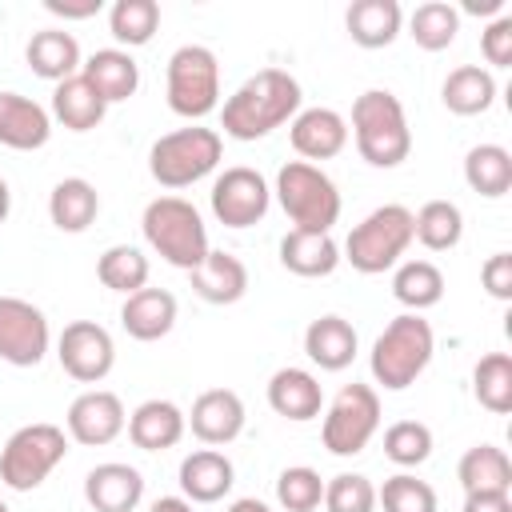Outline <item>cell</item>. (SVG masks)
I'll return each instance as SVG.
<instances>
[{
    "mask_svg": "<svg viewBox=\"0 0 512 512\" xmlns=\"http://www.w3.org/2000/svg\"><path fill=\"white\" fill-rule=\"evenodd\" d=\"M304 92L300 80L284 68H260L252 72L220 108V128L232 140H260L276 132L280 124H292L300 112Z\"/></svg>",
    "mask_w": 512,
    "mask_h": 512,
    "instance_id": "1",
    "label": "cell"
},
{
    "mask_svg": "<svg viewBox=\"0 0 512 512\" xmlns=\"http://www.w3.org/2000/svg\"><path fill=\"white\" fill-rule=\"evenodd\" d=\"M352 136L356 152L372 168H396L412 152V128L404 116V104L388 88H368L352 104Z\"/></svg>",
    "mask_w": 512,
    "mask_h": 512,
    "instance_id": "2",
    "label": "cell"
},
{
    "mask_svg": "<svg viewBox=\"0 0 512 512\" xmlns=\"http://www.w3.org/2000/svg\"><path fill=\"white\" fill-rule=\"evenodd\" d=\"M140 232L148 240V248L172 264V268H200L204 256H208V228H204V216L196 212L192 200L184 196H156L148 200L144 216H140Z\"/></svg>",
    "mask_w": 512,
    "mask_h": 512,
    "instance_id": "3",
    "label": "cell"
},
{
    "mask_svg": "<svg viewBox=\"0 0 512 512\" xmlns=\"http://www.w3.org/2000/svg\"><path fill=\"white\" fill-rule=\"evenodd\" d=\"M432 352H436L432 324L420 312H400L396 320H388V328L376 336V344L368 352L372 380L384 392H404L432 364Z\"/></svg>",
    "mask_w": 512,
    "mask_h": 512,
    "instance_id": "4",
    "label": "cell"
},
{
    "mask_svg": "<svg viewBox=\"0 0 512 512\" xmlns=\"http://www.w3.org/2000/svg\"><path fill=\"white\" fill-rule=\"evenodd\" d=\"M220 156H224V136L216 128L188 124V128L160 136L148 148V172L160 188H188L204 180L208 172H216Z\"/></svg>",
    "mask_w": 512,
    "mask_h": 512,
    "instance_id": "5",
    "label": "cell"
},
{
    "mask_svg": "<svg viewBox=\"0 0 512 512\" xmlns=\"http://www.w3.org/2000/svg\"><path fill=\"white\" fill-rule=\"evenodd\" d=\"M412 244V208L404 204H380L372 208L344 240L340 260H348L364 276H380L400 264V256Z\"/></svg>",
    "mask_w": 512,
    "mask_h": 512,
    "instance_id": "6",
    "label": "cell"
},
{
    "mask_svg": "<svg viewBox=\"0 0 512 512\" xmlns=\"http://www.w3.org/2000/svg\"><path fill=\"white\" fill-rule=\"evenodd\" d=\"M272 192L296 232H332V224L340 220V188L308 160H288L276 172Z\"/></svg>",
    "mask_w": 512,
    "mask_h": 512,
    "instance_id": "7",
    "label": "cell"
},
{
    "mask_svg": "<svg viewBox=\"0 0 512 512\" xmlns=\"http://www.w3.org/2000/svg\"><path fill=\"white\" fill-rule=\"evenodd\" d=\"M164 96L168 108L184 120H204L220 104V64L216 52L204 44H180L168 56V76H164Z\"/></svg>",
    "mask_w": 512,
    "mask_h": 512,
    "instance_id": "8",
    "label": "cell"
},
{
    "mask_svg": "<svg viewBox=\"0 0 512 512\" xmlns=\"http://www.w3.org/2000/svg\"><path fill=\"white\" fill-rule=\"evenodd\" d=\"M68 456V436L56 424H24L0 448V480L12 492H32Z\"/></svg>",
    "mask_w": 512,
    "mask_h": 512,
    "instance_id": "9",
    "label": "cell"
},
{
    "mask_svg": "<svg viewBox=\"0 0 512 512\" xmlns=\"http://www.w3.org/2000/svg\"><path fill=\"white\" fill-rule=\"evenodd\" d=\"M380 428V396L372 384H344L320 424V440L332 456H356L368 448V440Z\"/></svg>",
    "mask_w": 512,
    "mask_h": 512,
    "instance_id": "10",
    "label": "cell"
},
{
    "mask_svg": "<svg viewBox=\"0 0 512 512\" xmlns=\"http://www.w3.org/2000/svg\"><path fill=\"white\" fill-rule=\"evenodd\" d=\"M208 204H212V216L224 224V228H252L268 216V204H272V188L268 180L248 168V164H236V168H224L216 180H212V192H208Z\"/></svg>",
    "mask_w": 512,
    "mask_h": 512,
    "instance_id": "11",
    "label": "cell"
},
{
    "mask_svg": "<svg viewBox=\"0 0 512 512\" xmlns=\"http://www.w3.org/2000/svg\"><path fill=\"white\" fill-rule=\"evenodd\" d=\"M52 344L48 316L20 296H0V360L12 368H36Z\"/></svg>",
    "mask_w": 512,
    "mask_h": 512,
    "instance_id": "12",
    "label": "cell"
},
{
    "mask_svg": "<svg viewBox=\"0 0 512 512\" xmlns=\"http://www.w3.org/2000/svg\"><path fill=\"white\" fill-rule=\"evenodd\" d=\"M56 356H60V368L72 380L100 384L116 364V344H112V332L104 324L72 320V324H64V332L56 340Z\"/></svg>",
    "mask_w": 512,
    "mask_h": 512,
    "instance_id": "13",
    "label": "cell"
},
{
    "mask_svg": "<svg viewBox=\"0 0 512 512\" xmlns=\"http://www.w3.org/2000/svg\"><path fill=\"white\" fill-rule=\"evenodd\" d=\"M64 424H68V436H72L76 444H84V448H104V444H112V440L128 428V412H124V404H120L116 392H108V388H88V392H80V396L68 404Z\"/></svg>",
    "mask_w": 512,
    "mask_h": 512,
    "instance_id": "14",
    "label": "cell"
},
{
    "mask_svg": "<svg viewBox=\"0 0 512 512\" xmlns=\"http://www.w3.org/2000/svg\"><path fill=\"white\" fill-rule=\"evenodd\" d=\"M184 420L200 444H232L244 432V400L232 388H208L192 400V412Z\"/></svg>",
    "mask_w": 512,
    "mask_h": 512,
    "instance_id": "15",
    "label": "cell"
},
{
    "mask_svg": "<svg viewBox=\"0 0 512 512\" xmlns=\"http://www.w3.org/2000/svg\"><path fill=\"white\" fill-rule=\"evenodd\" d=\"M288 136H292V148L312 164V160H332L344 152L348 144V120L336 112V108H300L288 124Z\"/></svg>",
    "mask_w": 512,
    "mask_h": 512,
    "instance_id": "16",
    "label": "cell"
},
{
    "mask_svg": "<svg viewBox=\"0 0 512 512\" xmlns=\"http://www.w3.org/2000/svg\"><path fill=\"white\" fill-rule=\"evenodd\" d=\"M52 136V112L20 92H0V144L16 152H36Z\"/></svg>",
    "mask_w": 512,
    "mask_h": 512,
    "instance_id": "17",
    "label": "cell"
},
{
    "mask_svg": "<svg viewBox=\"0 0 512 512\" xmlns=\"http://www.w3.org/2000/svg\"><path fill=\"white\" fill-rule=\"evenodd\" d=\"M268 408L292 424L316 420L324 412V388L308 368H276L268 380Z\"/></svg>",
    "mask_w": 512,
    "mask_h": 512,
    "instance_id": "18",
    "label": "cell"
},
{
    "mask_svg": "<svg viewBox=\"0 0 512 512\" xmlns=\"http://www.w3.org/2000/svg\"><path fill=\"white\" fill-rule=\"evenodd\" d=\"M232 484H236V468L216 448H196L180 460V492L188 504H216L232 492Z\"/></svg>",
    "mask_w": 512,
    "mask_h": 512,
    "instance_id": "19",
    "label": "cell"
},
{
    "mask_svg": "<svg viewBox=\"0 0 512 512\" xmlns=\"http://www.w3.org/2000/svg\"><path fill=\"white\" fill-rule=\"evenodd\" d=\"M84 500L96 512H136V504L144 500V476L120 460L96 464L84 476Z\"/></svg>",
    "mask_w": 512,
    "mask_h": 512,
    "instance_id": "20",
    "label": "cell"
},
{
    "mask_svg": "<svg viewBox=\"0 0 512 512\" xmlns=\"http://www.w3.org/2000/svg\"><path fill=\"white\" fill-rule=\"evenodd\" d=\"M80 76L100 92L104 104H120V100L136 96V88H140V64L124 48H96L80 64Z\"/></svg>",
    "mask_w": 512,
    "mask_h": 512,
    "instance_id": "21",
    "label": "cell"
},
{
    "mask_svg": "<svg viewBox=\"0 0 512 512\" xmlns=\"http://www.w3.org/2000/svg\"><path fill=\"white\" fill-rule=\"evenodd\" d=\"M188 280H192V292L200 300H208V304H236L248 292V268H244V260L232 256V252H220V248H208L204 264L192 268Z\"/></svg>",
    "mask_w": 512,
    "mask_h": 512,
    "instance_id": "22",
    "label": "cell"
},
{
    "mask_svg": "<svg viewBox=\"0 0 512 512\" xmlns=\"http://www.w3.org/2000/svg\"><path fill=\"white\" fill-rule=\"evenodd\" d=\"M120 324L132 340H160L172 332L176 324V296L168 288H140L132 296H124V308H120Z\"/></svg>",
    "mask_w": 512,
    "mask_h": 512,
    "instance_id": "23",
    "label": "cell"
},
{
    "mask_svg": "<svg viewBox=\"0 0 512 512\" xmlns=\"http://www.w3.org/2000/svg\"><path fill=\"white\" fill-rule=\"evenodd\" d=\"M188 420L184 412L172 404V400H144L136 404V412L128 416V440L140 448V452H164V448H176L180 436H184Z\"/></svg>",
    "mask_w": 512,
    "mask_h": 512,
    "instance_id": "24",
    "label": "cell"
},
{
    "mask_svg": "<svg viewBox=\"0 0 512 512\" xmlns=\"http://www.w3.org/2000/svg\"><path fill=\"white\" fill-rule=\"evenodd\" d=\"M356 348H360L356 328L344 316H316L304 328V352L324 372H344L356 360Z\"/></svg>",
    "mask_w": 512,
    "mask_h": 512,
    "instance_id": "25",
    "label": "cell"
},
{
    "mask_svg": "<svg viewBox=\"0 0 512 512\" xmlns=\"http://www.w3.org/2000/svg\"><path fill=\"white\" fill-rule=\"evenodd\" d=\"M24 60H28V68H32L40 80H52V84L76 76L80 64H84V60H80V44H76V36L64 32V28L32 32V40H28V48H24Z\"/></svg>",
    "mask_w": 512,
    "mask_h": 512,
    "instance_id": "26",
    "label": "cell"
},
{
    "mask_svg": "<svg viewBox=\"0 0 512 512\" xmlns=\"http://www.w3.org/2000/svg\"><path fill=\"white\" fill-rule=\"evenodd\" d=\"M280 264L304 280L316 276H332L340 268V244L332 240V232H288L280 240Z\"/></svg>",
    "mask_w": 512,
    "mask_h": 512,
    "instance_id": "27",
    "label": "cell"
},
{
    "mask_svg": "<svg viewBox=\"0 0 512 512\" xmlns=\"http://www.w3.org/2000/svg\"><path fill=\"white\" fill-rule=\"evenodd\" d=\"M400 24L404 12L396 0H352L344 12V28L360 48H388L400 36Z\"/></svg>",
    "mask_w": 512,
    "mask_h": 512,
    "instance_id": "28",
    "label": "cell"
},
{
    "mask_svg": "<svg viewBox=\"0 0 512 512\" xmlns=\"http://www.w3.org/2000/svg\"><path fill=\"white\" fill-rule=\"evenodd\" d=\"M100 216V192L92 180L84 176H64L52 196H48V220L60 228V232H88L92 220Z\"/></svg>",
    "mask_w": 512,
    "mask_h": 512,
    "instance_id": "29",
    "label": "cell"
},
{
    "mask_svg": "<svg viewBox=\"0 0 512 512\" xmlns=\"http://www.w3.org/2000/svg\"><path fill=\"white\" fill-rule=\"evenodd\" d=\"M440 100L448 112L456 116H480L496 104V76L480 64H460L444 76L440 84Z\"/></svg>",
    "mask_w": 512,
    "mask_h": 512,
    "instance_id": "30",
    "label": "cell"
},
{
    "mask_svg": "<svg viewBox=\"0 0 512 512\" xmlns=\"http://www.w3.org/2000/svg\"><path fill=\"white\" fill-rule=\"evenodd\" d=\"M104 112H108V104L100 100V92H96L80 72L68 76V80H60L56 92H52V116H56L68 132H88V128H96V124L104 120Z\"/></svg>",
    "mask_w": 512,
    "mask_h": 512,
    "instance_id": "31",
    "label": "cell"
},
{
    "mask_svg": "<svg viewBox=\"0 0 512 512\" xmlns=\"http://www.w3.org/2000/svg\"><path fill=\"white\" fill-rule=\"evenodd\" d=\"M456 480L468 492H512V460L496 444H476L460 456Z\"/></svg>",
    "mask_w": 512,
    "mask_h": 512,
    "instance_id": "32",
    "label": "cell"
},
{
    "mask_svg": "<svg viewBox=\"0 0 512 512\" xmlns=\"http://www.w3.org/2000/svg\"><path fill=\"white\" fill-rule=\"evenodd\" d=\"M464 180L472 192L500 200L512 188V152L504 144H476L464 156Z\"/></svg>",
    "mask_w": 512,
    "mask_h": 512,
    "instance_id": "33",
    "label": "cell"
},
{
    "mask_svg": "<svg viewBox=\"0 0 512 512\" xmlns=\"http://www.w3.org/2000/svg\"><path fill=\"white\" fill-rule=\"evenodd\" d=\"M392 296L408 312H424L444 300V272L432 260H400L392 272Z\"/></svg>",
    "mask_w": 512,
    "mask_h": 512,
    "instance_id": "34",
    "label": "cell"
},
{
    "mask_svg": "<svg viewBox=\"0 0 512 512\" xmlns=\"http://www.w3.org/2000/svg\"><path fill=\"white\" fill-rule=\"evenodd\" d=\"M464 236V212L452 200H428L420 212H412V240H420L428 252H448Z\"/></svg>",
    "mask_w": 512,
    "mask_h": 512,
    "instance_id": "35",
    "label": "cell"
},
{
    "mask_svg": "<svg viewBox=\"0 0 512 512\" xmlns=\"http://www.w3.org/2000/svg\"><path fill=\"white\" fill-rule=\"evenodd\" d=\"M96 276H100L104 288H112L120 296H132V292L148 288V256L136 244H112V248L100 252Z\"/></svg>",
    "mask_w": 512,
    "mask_h": 512,
    "instance_id": "36",
    "label": "cell"
},
{
    "mask_svg": "<svg viewBox=\"0 0 512 512\" xmlns=\"http://www.w3.org/2000/svg\"><path fill=\"white\" fill-rule=\"evenodd\" d=\"M472 396L480 408L508 416L512 412V356L508 352H488L472 368Z\"/></svg>",
    "mask_w": 512,
    "mask_h": 512,
    "instance_id": "37",
    "label": "cell"
},
{
    "mask_svg": "<svg viewBox=\"0 0 512 512\" xmlns=\"http://www.w3.org/2000/svg\"><path fill=\"white\" fill-rule=\"evenodd\" d=\"M460 32V12L448 0H424L416 4V12L408 16V36L424 48V52H444Z\"/></svg>",
    "mask_w": 512,
    "mask_h": 512,
    "instance_id": "38",
    "label": "cell"
},
{
    "mask_svg": "<svg viewBox=\"0 0 512 512\" xmlns=\"http://www.w3.org/2000/svg\"><path fill=\"white\" fill-rule=\"evenodd\" d=\"M160 28V4L156 0H116L108 8V32L116 36V44L128 48H140L156 36Z\"/></svg>",
    "mask_w": 512,
    "mask_h": 512,
    "instance_id": "39",
    "label": "cell"
},
{
    "mask_svg": "<svg viewBox=\"0 0 512 512\" xmlns=\"http://www.w3.org/2000/svg\"><path fill=\"white\" fill-rule=\"evenodd\" d=\"M276 504L284 512H316L324 504V480L308 464H292L276 476Z\"/></svg>",
    "mask_w": 512,
    "mask_h": 512,
    "instance_id": "40",
    "label": "cell"
},
{
    "mask_svg": "<svg viewBox=\"0 0 512 512\" xmlns=\"http://www.w3.org/2000/svg\"><path fill=\"white\" fill-rule=\"evenodd\" d=\"M376 508L384 512H436V488L412 472H396L376 488Z\"/></svg>",
    "mask_w": 512,
    "mask_h": 512,
    "instance_id": "41",
    "label": "cell"
},
{
    "mask_svg": "<svg viewBox=\"0 0 512 512\" xmlns=\"http://www.w3.org/2000/svg\"><path fill=\"white\" fill-rule=\"evenodd\" d=\"M384 456L400 468H416L432 456V428L420 420H396L384 432Z\"/></svg>",
    "mask_w": 512,
    "mask_h": 512,
    "instance_id": "42",
    "label": "cell"
},
{
    "mask_svg": "<svg viewBox=\"0 0 512 512\" xmlns=\"http://www.w3.org/2000/svg\"><path fill=\"white\" fill-rule=\"evenodd\" d=\"M324 508L328 512H376V484L360 472H340L324 480Z\"/></svg>",
    "mask_w": 512,
    "mask_h": 512,
    "instance_id": "43",
    "label": "cell"
},
{
    "mask_svg": "<svg viewBox=\"0 0 512 512\" xmlns=\"http://www.w3.org/2000/svg\"><path fill=\"white\" fill-rule=\"evenodd\" d=\"M480 52L492 68H508L512 64V16L500 12L496 20H488V28L480 32Z\"/></svg>",
    "mask_w": 512,
    "mask_h": 512,
    "instance_id": "44",
    "label": "cell"
},
{
    "mask_svg": "<svg viewBox=\"0 0 512 512\" xmlns=\"http://www.w3.org/2000/svg\"><path fill=\"white\" fill-rule=\"evenodd\" d=\"M480 284L492 300H512V252H492L480 268Z\"/></svg>",
    "mask_w": 512,
    "mask_h": 512,
    "instance_id": "45",
    "label": "cell"
},
{
    "mask_svg": "<svg viewBox=\"0 0 512 512\" xmlns=\"http://www.w3.org/2000/svg\"><path fill=\"white\" fill-rule=\"evenodd\" d=\"M44 8L60 20H88L104 8V0H44Z\"/></svg>",
    "mask_w": 512,
    "mask_h": 512,
    "instance_id": "46",
    "label": "cell"
},
{
    "mask_svg": "<svg viewBox=\"0 0 512 512\" xmlns=\"http://www.w3.org/2000/svg\"><path fill=\"white\" fill-rule=\"evenodd\" d=\"M460 512H512V496L508 492H468Z\"/></svg>",
    "mask_w": 512,
    "mask_h": 512,
    "instance_id": "47",
    "label": "cell"
},
{
    "mask_svg": "<svg viewBox=\"0 0 512 512\" xmlns=\"http://www.w3.org/2000/svg\"><path fill=\"white\" fill-rule=\"evenodd\" d=\"M148 512H192V504L184 496H160V500H152Z\"/></svg>",
    "mask_w": 512,
    "mask_h": 512,
    "instance_id": "48",
    "label": "cell"
},
{
    "mask_svg": "<svg viewBox=\"0 0 512 512\" xmlns=\"http://www.w3.org/2000/svg\"><path fill=\"white\" fill-rule=\"evenodd\" d=\"M228 512H272V508L264 500H256V496H240V500L228 504Z\"/></svg>",
    "mask_w": 512,
    "mask_h": 512,
    "instance_id": "49",
    "label": "cell"
},
{
    "mask_svg": "<svg viewBox=\"0 0 512 512\" xmlns=\"http://www.w3.org/2000/svg\"><path fill=\"white\" fill-rule=\"evenodd\" d=\"M8 212H12V192H8V180L0 176V224L8 220Z\"/></svg>",
    "mask_w": 512,
    "mask_h": 512,
    "instance_id": "50",
    "label": "cell"
},
{
    "mask_svg": "<svg viewBox=\"0 0 512 512\" xmlns=\"http://www.w3.org/2000/svg\"><path fill=\"white\" fill-rule=\"evenodd\" d=\"M0 512H8V504H4V500H0Z\"/></svg>",
    "mask_w": 512,
    "mask_h": 512,
    "instance_id": "51",
    "label": "cell"
}]
</instances>
